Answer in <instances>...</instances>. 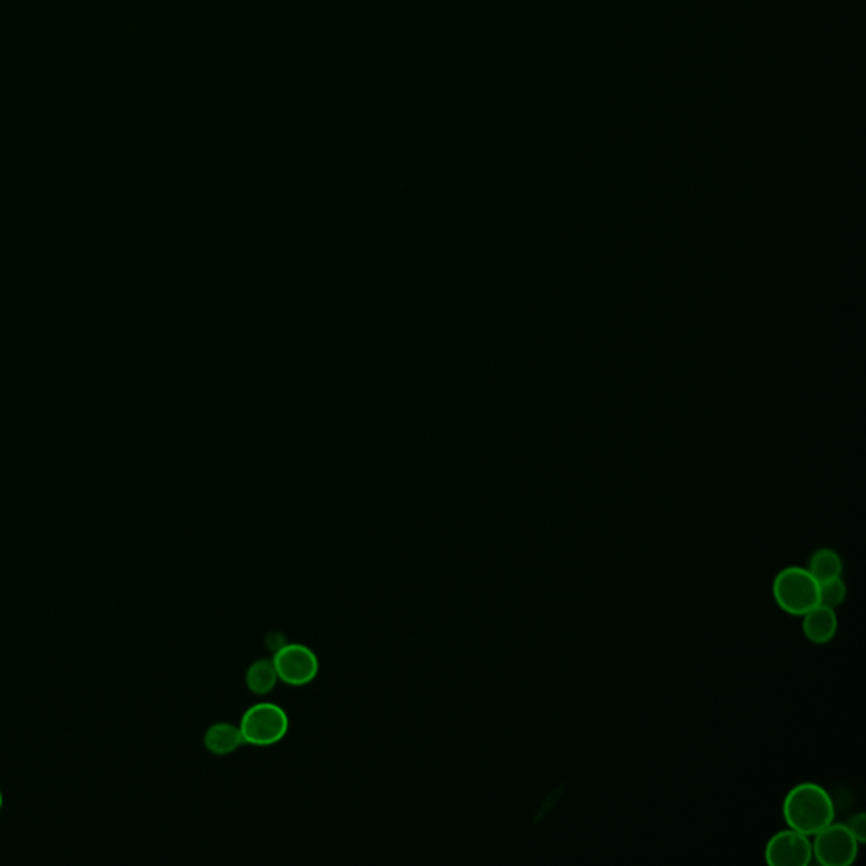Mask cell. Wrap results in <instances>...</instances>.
Here are the masks:
<instances>
[{"label":"cell","mask_w":866,"mask_h":866,"mask_svg":"<svg viewBox=\"0 0 866 866\" xmlns=\"http://www.w3.org/2000/svg\"><path fill=\"white\" fill-rule=\"evenodd\" d=\"M785 823L799 833L814 836L834 821V802L828 790L814 782H801L785 795Z\"/></svg>","instance_id":"obj_1"},{"label":"cell","mask_w":866,"mask_h":866,"mask_svg":"<svg viewBox=\"0 0 866 866\" xmlns=\"http://www.w3.org/2000/svg\"><path fill=\"white\" fill-rule=\"evenodd\" d=\"M773 598L784 613L802 616L819 604V582L807 567H785L773 579Z\"/></svg>","instance_id":"obj_2"},{"label":"cell","mask_w":866,"mask_h":866,"mask_svg":"<svg viewBox=\"0 0 866 866\" xmlns=\"http://www.w3.org/2000/svg\"><path fill=\"white\" fill-rule=\"evenodd\" d=\"M812 858L823 866H850L856 861L860 843L846 823H831L812 836Z\"/></svg>","instance_id":"obj_3"},{"label":"cell","mask_w":866,"mask_h":866,"mask_svg":"<svg viewBox=\"0 0 866 866\" xmlns=\"http://www.w3.org/2000/svg\"><path fill=\"white\" fill-rule=\"evenodd\" d=\"M288 731V716L276 704H256L242 716V738L249 745L271 746L283 740Z\"/></svg>","instance_id":"obj_4"},{"label":"cell","mask_w":866,"mask_h":866,"mask_svg":"<svg viewBox=\"0 0 866 866\" xmlns=\"http://www.w3.org/2000/svg\"><path fill=\"white\" fill-rule=\"evenodd\" d=\"M765 861L772 866H807L812 861V839L789 828L773 834L765 846Z\"/></svg>","instance_id":"obj_5"},{"label":"cell","mask_w":866,"mask_h":866,"mask_svg":"<svg viewBox=\"0 0 866 866\" xmlns=\"http://www.w3.org/2000/svg\"><path fill=\"white\" fill-rule=\"evenodd\" d=\"M276 674L278 679L283 680L290 686H305L308 682H312L318 674V658L310 648L303 645H288L280 648L275 653Z\"/></svg>","instance_id":"obj_6"},{"label":"cell","mask_w":866,"mask_h":866,"mask_svg":"<svg viewBox=\"0 0 866 866\" xmlns=\"http://www.w3.org/2000/svg\"><path fill=\"white\" fill-rule=\"evenodd\" d=\"M802 618H804L802 631L809 642L814 643V645H826V643L833 642L839 626L836 609L828 608L824 604H817L806 614H802Z\"/></svg>","instance_id":"obj_7"},{"label":"cell","mask_w":866,"mask_h":866,"mask_svg":"<svg viewBox=\"0 0 866 866\" xmlns=\"http://www.w3.org/2000/svg\"><path fill=\"white\" fill-rule=\"evenodd\" d=\"M205 746L215 755H229L244 743L241 728L231 723H217L205 733Z\"/></svg>","instance_id":"obj_8"},{"label":"cell","mask_w":866,"mask_h":866,"mask_svg":"<svg viewBox=\"0 0 866 866\" xmlns=\"http://www.w3.org/2000/svg\"><path fill=\"white\" fill-rule=\"evenodd\" d=\"M807 571L811 572L817 582L829 581L843 574V559L836 550L824 547L811 555Z\"/></svg>","instance_id":"obj_9"},{"label":"cell","mask_w":866,"mask_h":866,"mask_svg":"<svg viewBox=\"0 0 866 866\" xmlns=\"http://www.w3.org/2000/svg\"><path fill=\"white\" fill-rule=\"evenodd\" d=\"M276 682H278V674H276L273 662L258 660L247 670L246 684L249 691H253L254 694H259V696L268 694V692L273 691Z\"/></svg>","instance_id":"obj_10"},{"label":"cell","mask_w":866,"mask_h":866,"mask_svg":"<svg viewBox=\"0 0 866 866\" xmlns=\"http://www.w3.org/2000/svg\"><path fill=\"white\" fill-rule=\"evenodd\" d=\"M846 596H848V587L841 577L819 582V604L836 609L845 603Z\"/></svg>","instance_id":"obj_11"},{"label":"cell","mask_w":866,"mask_h":866,"mask_svg":"<svg viewBox=\"0 0 866 866\" xmlns=\"http://www.w3.org/2000/svg\"><path fill=\"white\" fill-rule=\"evenodd\" d=\"M848 829H850L853 836L858 839V843H865L866 841V817L863 812H858L856 816L850 817V821L846 823Z\"/></svg>","instance_id":"obj_12"},{"label":"cell","mask_w":866,"mask_h":866,"mask_svg":"<svg viewBox=\"0 0 866 866\" xmlns=\"http://www.w3.org/2000/svg\"><path fill=\"white\" fill-rule=\"evenodd\" d=\"M266 643H268V647L271 648V650L278 652L280 648H283L286 645L285 636L281 635V633H271V635L266 638Z\"/></svg>","instance_id":"obj_13"},{"label":"cell","mask_w":866,"mask_h":866,"mask_svg":"<svg viewBox=\"0 0 866 866\" xmlns=\"http://www.w3.org/2000/svg\"><path fill=\"white\" fill-rule=\"evenodd\" d=\"M2 807H4V794H2V790H0V811H2Z\"/></svg>","instance_id":"obj_14"}]
</instances>
